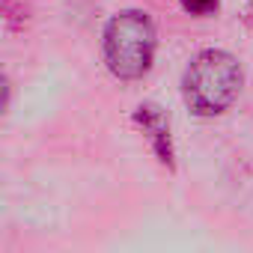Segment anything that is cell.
<instances>
[{
  "instance_id": "277c9868",
  "label": "cell",
  "mask_w": 253,
  "mask_h": 253,
  "mask_svg": "<svg viewBox=\"0 0 253 253\" xmlns=\"http://www.w3.org/2000/svg\"><path fill=\"white\" fill-rule=\"evenodd\" d=\"M182 6L191 15H209V12L217 9V0H182Z\"/></svg>"
},
{
  "instance_id": "7a4b0ae2",
  "label": "cell",
  "mask_w": 253,
  "mask_h": 253,
  "mask_svg": "<svg viewBox=\"0 0 253 253\" xmlns=\"http://www.w3.org/2000/svg\"><path fill=\"white\" fill-rule=\"evenodd\" d=\"M155 54V27L146 12L128 9L110 18L104 30V60L119 81H137L149 72Z\"/></svg>"
},
{
  "instance_id": "6da1fadb",
  "label": "cell",
  "mask_w": 253,
  "mask_h": 253,
  "mask_svg": "<svg viewBox=\"0 0 253 253\" xmlns=\"http://www.w3.org/2000/svg\"><path fill=\"white\" fill-rule=\"evenodd\" d=\"M238 86H241V69L235 57L226 51H203L200 57H194L182 81L185 101L200 116L223 113L235 101Z\"/></svg>"
},
{
  "instance_id": "5b68a950",
  "label": "cell",
  "mask_w": 253,
  "mask_h": 253,
  "mask_svg": "<svg viewBox=\"0 0 253 253\" xmlns=\"http://www.w3.org/2000/svg\"><path fill=\"white\" fill-rule=\"evenodd\" d=\"M6 101H9V81H6V75H3V72H0V113H3Z\"/></svg>"
},
{
  "instance_id": "3957f363",
  "label": "cell",
  "mask_w": 253,
  "mask_h": 253,
  "mask_svg": "<svg viewBox=\"0 0 253 253\" xmlns=\"http://www.w3.org/2000/svg\"><path fill=\"white\" fill-rule=\"evenodd\" d=\"M137 122L143 125V131H149V140L155 143V152L164 164H173V146H170V122L155 104H143L137 110Z\"/></svg>"
}]
</instances>
